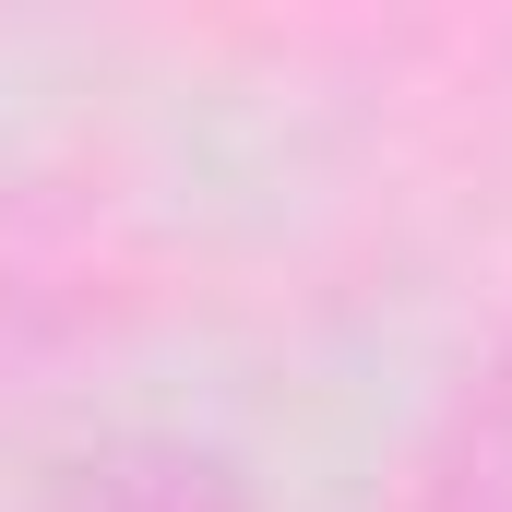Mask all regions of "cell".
I'll return each instance as SVG.
<instances>
[{
	"mask_svg": "<svg viewBox=\"0 0 512 512\" xmlns=\"http://www.w3.org/2000/svg\"><path fill=\"white\" fill-rule=\"evenodd\" d=\"M48 512H262V501H251V477L227 453H203V441H108V453H84L60 477Z\"/></svg>",
	"mask_w": 512,
	"mask_h": 512,
	"instance_id": "1",
	"label": "cell"
},
{
	"mask_svg": "<svg viewBox=\"0 0 512 512\" xmlns=\"http://www.w3.org/2000/svg\"><path fill=\"white\" fill-rule=\"evenodd\" d=\"M429 512H512V346L489 358V382L465 393L453 453H441V477H429Z\"/></svg>",
	"mask_w": 512,
	"mask_h": 512,
	"instance_id": "2",
	"label": "cell"
}]
</instances>
